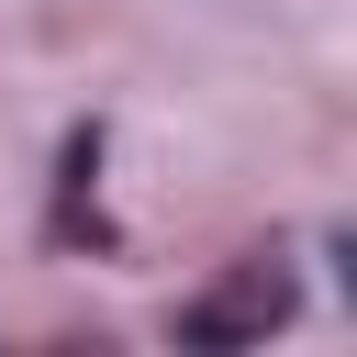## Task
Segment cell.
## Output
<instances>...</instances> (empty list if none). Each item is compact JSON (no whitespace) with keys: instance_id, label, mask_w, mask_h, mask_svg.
<instances>
[{"instance_id":"1","label":"cell","mask_w":357,"mask_h":357,"mask_svg":"<svg viewBox=\"0 0 357 357\" xmlns=\"http://www.w3.org/2000/svg\"><path fill=\"white\" fill-rule=\"evenodd\" d=\"M279 312H290V279H279V268H245V279H223L212 301H190V312H178V335L234 346V335H268Z\"/></svg>"}]
</instances>
